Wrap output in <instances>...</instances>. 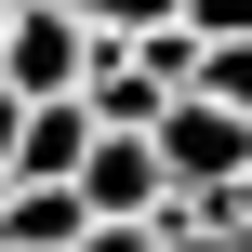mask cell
Here are the masks:
<instances>
[{
  "label": "cell",
  "instance_id": "cell-1",
  "mask_svg": "<svg viewBox=\"0 0 252 252\" xmlns=\"http://www.w3.org/2000/svg\"><path fill=\"white\" fill-rule=\"evenodd\" d=\"M93 66H106V27H93L80 0H27V13H13V40H0V80H13L27 106L93 93Z\"/></svg>",
  "mask_w": 252,
  "mask_h": 252
},
{
  "label": "cell",
  "instance_id": "cell-2",
  "mask_svg": "<svg viewBox=\"0 0 252 252\" xmlns=\"http://www.w3.org/2000/svg\"><path fill=\"white\" fill-rule=\"evenodd\" d=\"M159 159H173V186L186 199H226L252 173V106H226V93H186L173 120H159Z\"/></svg>",
  "mask_w": 252,
  "mask_h": 252
},
{
  "label": "cell",
  "instance_id": "cell-3",
  "mask_svg": "<svg viewBox=\"0 0 252 252\" xmlns=\"http://www.w3.org/2000/svg\"><path fill=\"white\" fill-rule=\"evenodd\" d=\"M93 146H106L93 93H66V106H27V146H13V186H80V173H93Z\"/></svg>",
  "mask_w": 252,
  "mask_h": 252
},
{
  "label": "cell",
  "instance_id": "cell-4",
  "mask_svg": "<svg viewBox=\"0 0 252 252\" xmlns=\"http://www.w3.org/2000/svg\"><path fill=\"white\" fill-rule=\"evenodd\" d=\"M80 199H93V213H173V159H159V133H106L93 173H80Z\"/></svg>",
  "mask_w": 252,
  "mask_h": 252
},
{
  "label": "cell",
  "instance_id": "cell-5",
  "mask_svg": "<svg viewBox=\"0 0 252 252\" xmlns=\"http://www.w3.org/2000/svg\"><path fill=\"white\" fill-rule=\"evenodd\" d=\"M93 226H106V213H93L80 186H13V199H0V252H80Z\"/></svg>",
  "mask_w": 252,
  "mask_h": 252
},
{
  "label": "cell",
  "instance_id": "cell-6",
  "mask_svg": "<svg viewBox=\"0 0 252 252\" xmlns=\"http://www.w3.org/2000/svg\"><path fill=\"white\" fill-rule=\"evenodd\" d=\"M93 120H106V133H159V120H173V93L146 80L133 40H106V66H93Z\"/></svg>",
  "mask_w": 252,
  "mask_h": 252
},
{
  "label": "cell",
  "instance_id": "cell-7",
  "mask_svg": "<svg viewBox=\"0 0 252 252\" xmlns=\"http://www.w3.org/2000/svg\"><path fill=\"white\" fill-rule=\"evenodd\" d=\"M106 40H146V27H186V0H80Z\"/></svg>",
  "mask_w": 252,
  "mask_h": 252
},
{
  "label": "cell",
  "instance_id": "cell-8",
  "mask_svg": "<svg viewBox=\"0 0 252 252\" xmlns=\"http://www.w3.org/2000/svg\"><path fill=\"white\" fill-rule=\"evenodd\" d=\"M186 27L199 40H252V0H186Z\"/></svg>",
  "mask_w": 252,
  "mask_h": 252
},
{
  "label": "cell",
  "instance_id": "cell-9",
  "mask_svg": "<svg viewBox=\"0 0 252 252\" xmlns=\"http://www.w3.org/2000/svg\"><path fill=\"white\" fill-rule=\"evenodd\" d=\"M13 146H27V93L0 80V173H13Z\"/></svg>",
  "mask_w": 252,
  "mask_h": 252
},
{
  "label": "cell",
  "instance_id": "cell-10",
  "mask_svg": "<svg viewBox=\"0 0 252 252\" xmlns=\"http://www.w3.org/2000/svg\"><path fill=\"white\" fill-rule=\"evenodd\" d=\"M13 13H27V0H0V40H13Z\"/></svg>",
  "mask_w": 252,
  "mask_h": 252
}]
</instances>
